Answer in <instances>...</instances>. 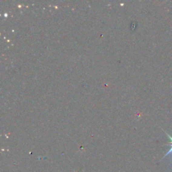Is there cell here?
<instances>
[{
	"instance_id": "cell-1",
	"label": "cell",
	"mask_w": 172,
	"mask_h": 172,
	"mask_svg": "<svg viewBox=\"0 0 172 172\" xmlns=\"http://www.w3.org/2000/svg\"><path fill=\"white\" fill-rule=\"evenodd\" d=\"M170 146H171V148H170V149L168 150L167 151V153H166V154H165V155H164V157H163V159H164L165 157H166L167 156H168V155H170L171 156V159H172V145H170Z\"/></svg>"
},
{
	"instance_id": "cell-2",
	"label": "cell",
	"mask_w": 172,
	"mask_h": 172,
	"mask_svg": "<svg viewBox=\"0 0 172 172\" xmlns=\"http://www.w3.org/2000/svg\"><path fill=\"white\" fill-rule=\"evenodd\" d=\"M166 134H167V136L168 137V138L169 139H170V141H171V142L170 143H167V144H166L167 145H172V137H171V136H170V135H169L167 133H166Z\"/></svg>"
}]
</instances>
